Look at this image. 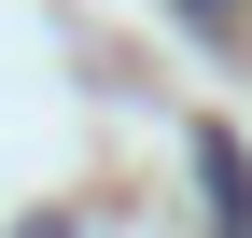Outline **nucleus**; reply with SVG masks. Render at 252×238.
I'll use <instances>...</instances> for the list:
<instances>
[{
  "instance_id": "nucleus-1",
  "label": "nucleus",
  "mask_w": 252,
  "mask_h": 238,
  "mask_svg": "<svg viewBox=\"0 0 252 238\" xmlns=\"http://www.w3.org/2000/svg\"><path fill=\"white\" fill-rule=\"evenodd\" d=\"M196 196H210V238H252V154H238V126H196Z\"/></svg>"
}]
</instances>
